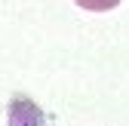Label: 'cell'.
<instances>
[{
    "instance_id": "obj_1",
    "label": "cell",
    "mask_w": 129,
    "mask_h": 126,
    "mask_svg": "<svg viewBox=\"0 0 129 126\" xmlns=\"http://www.w3.org/2000/svg\"><path fill=\"white\" fill-rule=\"evenodd\" d=\"M74 3L83 6V9H89V12H108V9L120 6V0H74Z\"/></svg>"
}]
</instances>
